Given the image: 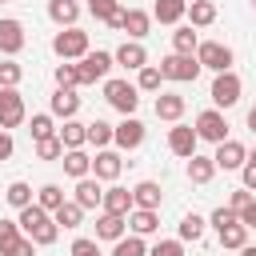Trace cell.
Here are the masks:
<instances>
[{
	"mask_svg": "<svg viewBox=\"0 0 256 256\" xmlns=\"http://www.w3.org/2000/svg\"><path fill=\"white\" fill-rule=\"evenodd\" d=\"M20 232L28 236V240H36V248H48V244H56V236H60V224H56V216L48 212V208H40L36 200L28 204V208H20Z\"/></svg>",
	"mask_w": 256,
	"mask_h": 256,
	"instance_id": "6da1fadb",
	"label": "cell"
},
{
	"mask_svg": "<svg viewBox=\"0 0 256 256\" xmlns=\"http://www.w3.org/2000/svg\"><path fill=\"white\" fill-rule=\"evenodd\" d=\"M52 52L60 56V60H84L88 52H92V44H88V32L84 28H60L56 36H52Z\"/></svg>",
	"mask_w": 256,
	"mask_h": 256,
	"instance_id": "7a4b0ae2",
	"label": "cell"
},
{
	"mask_svg": "<svg viewBox=\"0 0 256 256\" xmlns=\"http://www.w3.org/2000/svg\"><path fill=\"white\" fill-rule=\"evenodd\" d=\"M160 72H164V80H172V84H192V80L200 76V60H196V52H192V56L168 52V56L160 60Z\"/></svg>",
	"mask_w": 256,
	"mask_h": 256,
	"instance_id": "3957f363",
	"label": "cell"
},
{
	"mask_svg": "<svg viewBox=\"0 0 256 256\" xmlns=\"http://www.w3.org/2000/svg\"><path fill=\"white\" fill-rule=\"evenodd\" d=\"M104 100L120 112V116H136L140 108V88L128 80H104Z\"/></svg>",
	"mask_w": 256,
	"mask_h": 256,
	"instance_id": "277c9868",
	"label": "cell"
},
{
	"mask_svg": "<svg viewBox=\"0 0 256 256\" xmlns=\"http://www.w3.org/2000/svg\"><path fill=\"white\" fill-rule=\"evenodd\" d=\"M196 136L200 140H208V144H220V140H228V120H224V108H204V112H196Z\"/></svg>",
	"mask_w": 256,
	"mask_h": 256,
	"instance_id": "5b68a950",
	"label": "cell"
},
{
	"mask_svg": "<svg viewBox=\"0 0 256 256\" xmlns=\"http://www.w3.org/2000/svg\"><path fill=\"white\" fill-rule=\"evenodd\" d=\"M196 60H200V68H208V72H228L236 56H232V48H228V44H220V40H200Z\"/></svg>",
	"mask_w": 256,
	"mask_h": 256,
	"instance_id": "8992f818",
	"label": "cell"
},
{
	"mask_svg": "<svg viewBox=\"0 0 256 256\" xmlns=\"http://www.w3.org/2000/svg\"><path fill=\"white\" fill-rule=\"evenodd\" d=\"M240 92H244V84H240V76L228 68V72H216V80H212V104L216 108H232V104H240Z\"/></svg>",
	"mask_w": 256,
	"mask_h": 256,
	"instance_id": "52a82bcc",
	"label": "cell"
},
{
	"mask_svg": "<svg viewBox=\"0 0 256 256\" xmlns=\"http://www.w3.org/2000/svg\"><path fill=\"white\" fill-rule=\"evenodd\" d=\"M112 64H116V56H112V52H104V48L88 52V56L80 60V88H84V84H96V80H108Z\"/></svg>",
	"mask_w": 256,
	"mask_h": 256,
	"instance_id": "ba28073f",
	"label": "cell"
},
{
	"mask_svg": "<svg viewBox=\"0 0 256 256\" xmlns=\"http://www.w3.org/2000/svg\"><path fill=\"white\" fill-rule=\"evenodd\" d=\"M24 116H28V108H24V96H20V88H0V128H20L24 124Z\"/></svg>",
	"mask_w": 256,
	"mask_h": 256,
	"instance_id": "9c48e42d",
	"label": "cell"
},
{
	"mask_svg": "<svg viewBox=\"0 0 256 256\" xmlns=\"http://www.w3.org/2000/svg\"><path fill=\"white\" fill-rule=\"evenodd\" d=\"M196 144H200V136H196V128L192 124H172L168 128V152L172 156H180V160H188V156H196Z\"/></svg>",
	"mask_w": 256,
	"mask_h": 256,
	"instance_id": "30bf717a",
	"label": "cell"
},
{
	"mask_svg": "<svg viewBox=\"0 0 256 256\" xmlns=\"http://www.w3.org/2000/svg\"><path fill=\"white\" fill-rule=\"evenodd\" d=\"M212 160H216V168H224V172H240L244 164H248V148L240 144V140H220L216 144V152H212Z\"/></svg>",
	"mask_w": 256,
	"mask_h": 256,
	"instance_id": "8fae6325",
	"label": "cell"
},
{
	"mask_svg": "<svg viewBox=\"0 0 256 256\" xmlns=\"http://www.w3.org/2000/svg\"><path fill=\"white\" fill-rule=\"evenodd\" d=\"M120 172H124L120 152H116V148H96V156H92V176H96L100 184H112V180H120Z\"/></svg>",
	"mask_w": 256,
	"mask_h": 256,
	"instance_id": "7c38bea8",
	"label": "cell"
},
{
	"mask_svg": "<svg viewBox=\"0 0 256 256\" xmlns=\"http://www.w3.org/2000/svg\"><path fill=\"white\" fill-rule=\"evenodd\" d=\"M24 44H28L24 24H20L16 16H4V20H0V56H20Z\"/></svg>",
	"mask_w": 256,
	"mask_h": 256,
	"instance_id": "4fadbf2b",
	"label": "cell"
},
{
	"mask_svg": "<svg viewBox=\"0 0 256 256\" xmlns=\"http://www.w3.org/2000/svg\"><path fill=\"white\" fill-rule=\"evenodd\" d=\"M112 144H116L120 152H132V148H140V144H144V124H140L136 116H124V120L116 124V136H112Z\"/></svg>",
	"mask_w": 256,
	"mask_h": 256,
	"instance_id": "5bb4252c",
	"label": "cell"
},
{
	"mask_svg": "<svg viewBox=\"0 0 256 256\" xmlns=\"http://www.w3.org/2000/svg\"><path fill=\"white\" fill-rule=\"evenodd\" d=\"M112 56H116V64L128 68V72H140V68L148 64V48H144V40H124Z\"/></svg>",
	"mask_w": 256,
	"mask_h": 256,
	"instance_id": "9a60e30c",
	"label": "cell"
},
{
	"mask_svg": "<svg viewBox=\"0 0 256 256\" xmlns=\"http://www.w3.org/2000/svg\"><path fill=\"white\" fill-rule=\"evenodd\" d=\"M84 212H92V208H100L104 204V188H100V180L96 176H84V180H76V196H72Z\"/></svg>",
	"mask_w": 256,
	"mask_h": 256,
	"instance_id": "2e32d148",
	"label": "cell"
},
{
	"mask_svg": "<svg viewBox=\"0 0 256 256\" xmlns=\"http://www.w3.org/2000/svg\"><path fill=\"white\" fill-rule=\"evenodd\" d=\"M132 208H136V200H132V192H128V188H120V184L104 188V204H100V212H112V216H128Z\"/></svg>",
	"mask_w": 256,
	"mask_h": 256,
	"instance_id": "e0dca14e",
	"label": "cell"
},
{
	"mask_svg": "<svg viewBox=\"0 0 256 256\" xmlns=\"http://www.w3.org/2000/svg\"><path fill=\"white\" fill-rule=\"evenodd\" d=\"M48 108H52V116L72 120V116L80 112V96H76V88H56V92H52V100H48Z\"/></svg>",
	"mask_w": 256,
	"mask_h": 256,
	"instance_id": "ac0fdd59",
	"label": "cell"
},
{
	"mask_svg": "<svg viewBox=\"0 0 256 256\" xmlns=\"http://www.w3.org/2000/svg\"><path fill=\"white\" fill-rule=\"evenodd\" d=\"M60 164H64V172H68L72 180H84V176H92V156H88L84 148H64Z\"/></svg>",
	"mask_w": 256,
	"mask_h": 256,
	"instance_id": "d6986e66",
	"label": "cell"
},
{
	"mask_svg": "<svg viewBox=\"0 0 256 256\" xmlns=\"http://www.w3.org/2000/svg\"><path fill=\"white\" fill-rule=\"evenodd\" d=\"M184 108H188V100H184L180 92H160V96H156V116L168 120V124H176V120L184 116Z\"/></svg>",
	"mask_w": 256,
	"mask_h": 256,
	"instance_id": "ffe728a7",
	"label": "cell"
},
{
	"mask_svg": "<svg viewBox=\"0 0 256 256\" xmlns=\"http://www.w3.org/2000/svg\"><path fill=\"white\" fill-rule=\"evenodd\" d=\"M128 228L136 236H152L160 228V208H132L128 212Z\"/></svg>",
	"mask_w": 256,
	"mask_h": 256,
	"instance_id": "44dd1931",
	"label": "cell"
},
{
	"mask_svg": "<svg viewBox=\"0 0 256 256\" xmlns=\"http://www.w3.org/2000/svg\"><path fill=\"white\" fill-rule=\"evenodd\" d=\"M128 232V216H112V212H100L96 216V240H120Z\"/></svg>",
	"mask_w": 256,
	"mask_h": 256,
	"instance_id": "7402d4cb",
	"label": "cell"
},
{
	"mask_svg": "<svg viewBox=\"0 0 256 256\" xmlns=\"http://www.w3.org/2000/svg\"><path fill=\"white\" fill-rule=\"evenodd\" d=\"M48 20L60 28H72L80 20V4L76 0H48Z\"/></svg>",
	"mask_w": 256,
	"mask_h": 256,
	"instance_id": "603a6c76",
	"label": "cell"
},
{
	"mask_svg": "<svg viewBox=\"0 0 256 256\" xmlns=\"http://www.w3.org/2000/svg\"><path fill=\"white\" fill-rule=\"evenodd\" d=\"M188 16V0H156L152 4V20L160 24H180Z\"/></svg>",
	"mask_w": 256,
	"mask_h": 256,
	"instance_id": "cb8c5ba5",
	"label": "cell"
},
{
	"mask_svg": "<svg viewBox=\"0 0 256 256\" xmlns=\"http://www.w3.org/2000/svg\"><path fill=\"white\" fill-rule=\"evenodd\" d=\"M148 28H152V16L144 8H124V32H128V40H144Z\"/></svg>",
	"mask_w": 256,
	"mask_h": 256,
	"instance_id": "d4e9b609",
	"label": "cell"
},
{
	"mask_svg": "<svg viewBox=\"0 0 256 256\" xmlns=\"http://www.w3.org/2000/svg\"><path fill=\"white\" fill-rule=\"evenodd\" d=\"M132 200H136V208H160V204H164V192H160L156 180H140V184L132 188Z\"/></svg>",
	"mask_w": 256,
	"mask_h": 256,
	"instance_id": "484cf974",
	"label": "cell"
},
{
	"mask_svg": "<svg viewBox=\"0 0 256 256\" xmlns=\"http://www.w3.org/2000/svg\"><path fill=\"white\" fill-rule=\"evenodd\" d=\"M212 176H216V160L212 156H200V152L188 156V180L192 184H208Z\"/></svg>",
	"mask_w": 256,
	"mask_h": 256,
	"instance_id": "4316f807",
	"label": "cell"
},
{
	"mask_svg": "<svg viewBox=\"0 0 256 256\" xmlns=\"http://www.w3.org/2000/svg\"><path fill=\"white\" fill-rule=\"evenodd\" d=\"M188 24H192V28L216 24V4H212V0H192V4H188Z\"/></svg>",
	"mask_w": 256,
	"mask_h": 256,
	"instance_id": "83f0119b",
	"label": "cell"
},
{
	"mask_svg": "<svg viewBox=\"0 0 256 256\" xmlns=\"http://www.w3.org/2000/svg\"><path fill=\"white\" fill-rule=\"evenodd\" d=\"M200 48V36H196V28L192 24H176V32H172V52H184V56H192Z\"/></svg>",
	"mask_w": 256,
	"mask_h": 256,
	"instance_id": "f1b7e54d",
	"label": "cell"
},
{
	"mask_svg": "<svg viewBox=\"0 0 256 256\" xmlns=\"http://www.w3.org/2000/svg\"><path fill=\"white\" fill-rule=\"evenodd\" d=\"M56 136L64 140V148H84V144H88V124H80V120L72 116V120H64V128H60Z\"/></svg>",
	"mask_w": 256,
	"mask_h": 256,
	"instance_id": "f546056e",
	"label": "cell"
},
{
	"mask_svg": "<svg viewBox=\"0 0 256 256\" xmlns=\"http://www.w3.org/2000/svg\"><path fill=\"white\" fill-rule=\"evenodd\" d=\"M52 216H56V224H60V228H80V224H84V208H80L76 200H64Z\"/></svg>",
	"mask_w": 256,
	"mask_h": 256,
	"instance_id": "4dcf8cb0",
	"label": "cell"
},
{
	"mask_svg": "<svg viewBox=\"0 0 256 256\" xmlns=\"http://www.w3.org/2000/svg\"><path fill=\"white\" fill-rule=\"evenodd\" d=\"M248 244V224H228V228H220V248H232V252H240Z\"/></svg>",
	"mask_w": 256,
	"mask_h": 256,
	"instance_id": "1f68e13d",
	"label": "cell"
},
{
	"mask_svg": "<svg viewBox=\"0 0 256 256\" xmlns=\"http://www.w3.org/2000/svg\"><path fill=\"white\" fill-rule=\"evenodd\" d=\"M160 84H164L160 64H144V68L136 72V88H140V92H160Z\"/></svg>",
	"mask_w": 256,
	"mask_h": 256,
	"instance_id": "d6a6232c",
	"label": "cell"
},
{
	"mask_svg": "<svg viewBox=\"0 0 256 256\" xmlns=\"http://www.w3.org/2000/svg\"><path fill=\"white\" fill-rule=\"evenodd\" d=\"M4 200H8L16 212H20V208H28V204H32V184H24V180H12V184L4 188Z\"/></svg>",
	"mask_w": 256,
	"mask_h": 256,
	"instance_id": "836d02e7",
	"label": "cell"
},
{
	"mask_svg": "<svg viewBox=\"0 0 256 256\" xmlns=\"http://www.w3.org/2000/svg\"><path fill=\"white\" fill-rule=\"evenodd\" d=\"M112 256H148V244H144V236H120L116 244H112Z\"/></svg>",
	"mask_w": 256,
	"mask_h": 256,
	"instance_id": "e575fe53",
	"label": "cell"
},
{
	"mask_svg": "<svg viewBox=\"0 0 256 256\" xmlns=\"http://www.w3.org/2000/svg\"><path fill=\"white\" fill-rule=\"evenodd\" d=\"M112 136H116V124H108V120H92V124H88V144L108 148V144H112Z\"/></svg>",
	"mask_w": 256,
	"mask_h": 256,
	"instance_id": "d590c367",
	"label": "cell"
},
{
	"mask_svg": "<svg viewBox=\"0 0 256 256\" xmlns=\"http://www.w3.org/2000/svg\"><path fill=\"white\" fill-rule=\"evenodd\" d=\"M24 80V68L16 64V56H4L0 60V88H20Z\"/></svg>",
	"mask_w": 256,
	"mask_h": 256,
	"instance_id": "8d00e7d4",
	"label": "cell"
},
{
	"mask_svg": "<svg viewBox=\"0 0 256 256\" xmlns=\"http://www.w3.org/2000/svg\"><path fill=\"white\" fill-rule=\"evenodd\" d=\"M204 228H208V220L196 216V212H188V216L180 220V240H192V244H196V240L204 236Z\"/></svg>",
	"mask_w": 256,
	"mask_h": 256,
	"instance_id": "74e56055",
	"label": "cell"
},
{
	"mask_svg": "<svg viewBox=\"0 0 256 256\" xmlns=\"http://www.w3.org/2000/svg\"><path fill=\"white\" fill-rule=\"evenodd\" d=\"M56 88H80V64H72V60L56 64Z\"/></svg>",
	"mask_w": 256,
	"mask_h": 256,
	"instance_id": "f35d334b",
	"label": "cell"
},
{
	"mask_svg": "<svg viewBox=\"0 0 256 256\" xmlns=\"http://www.w3.org/2000/svg\"><path fill=\"white\" fill-rule=\"evenodd\" d=\"M36 204L48 208V212H56V208L64 204V188H60V184H44V188L36 192Z\"/></svg>",
	"mask_w": 256,
	"mask_h": 256,
	"instance_id": "ab89813d",
	"label": "cell"
},
{
	"mask_svg": "<svg viewBox=\"0 0 256 256\" xmlns=\"http://www.w3.org/2000/svg\"><path fill=\"white\" fill-rule=\"evenodd\" d=\"M32 140H48V136H56V124H52V112H36L32 116Z\"/></svg>",
	"mask_w": 256,
	"mask_h": 256,
	"instance_id": "60d3db41",
	"label": "cell"
},
{
	"mask_svg": "<svg viewBox=\"0 0 256 256\" xmlns=\"http://www.w3.org/2000/svg\"><path fill=\"white\" fill-rule=\"evenodd\" d=\"M60 156H64V140H60V136L36 140V160H60Z\"/></svg>",
	"mask_w": 256,
	"mask_h": 256,
	"instance_id": "b9f144b4",
	"label": "cell"
},
{
	"mask_svg": "<svg viewBox=\"0 0 256 256\" xmlns=\"http://www.w3.org/2000/svg\"><path fill=\"white\" fill-rule=\"evenodd\" d=\"M88 12H92L100 24H108V20L120 12V0H88Z\"/></svg>",
	"mask_w": 256,
	"mask_h": 256,
	"instance_id": "7bdbcfd3",
	"label": "cell"
},
{
	"mask_svg": "<svg viewBox=\"0 0 256 256\" xmlns=\"http://www.w3.org/2000/svg\"><path fill=\"white\" fill-rule=\"evenodd\" d=\"M236 220H240V212H236V208H228V204H220V208L208 216V224H212L216 232H220V228H228V224H236Z\"/></svg>",
	"mask_w": 256,
	"mask_h": 256,
	"instance_id": "ee69618b",
	"label": "cell"
},
{
	"mask_svg": "<svg viewBox=\"0 0 256 256\" xmlns=\"http://www.w3.org/2000/svg\"><path fill=\"white\" fill-rule=\"evenodd\" d=\"M0 256H36V240H28V236H16L8 248H0Z\"/></svg>",
	"mask_w": 256,
	"mask_h": 256,
	"instance_id": "f6af8a7d",
	"label": "cell"
},
{
	"mask_svg": "<svg viewBox=\"0 0 256 256\" xmlns=\"http://www.w3.org/2000/svg\"><path fill=\"white\" fill-rule=\"evenodd\" d=\"M148 256H184V240H156Z\"/></svg>",
	"mask_w": 256,
	"mask_h": 256,
	"instance_id": "bcb514c9",
	"label": "cell"
},
{
	"mask_svg": "<svg viewBox=\"0 0 256 256\" xmlns=\"http://www.w3.org/2000/svg\"><path fill=\"white\" fill-rule=\"evenodd\" d=\"M16 236H24V232H20V220H4V216H0V248H8Z\"/></svg>",
	"mask_w": 256,
	"mask_h": 256,
	"instance_id": "7dc6e473",
	"label": "cell"
},
{
	"mask_svg": "<svg viewBox=\"0 0 256 256\" xmlns=\"http://www.w3.org/2000/svg\"><path fill=\"white\" fill-rule=\"evenodd\" d=\"M72 256H104V252H100V244H96V240L76 236V240H72Z\"/></svg>",
	"mask_w": 256,
	"mask_h": 256,
	"instance_id": "c3c4849f",
	"label": "cell"
},
{
	"mask_svg": "<svg viewBox=\"0 0 256 256\" xmlns=\"http://www.w3.org/2000/svg\"><path fill=\"white\" fill-rule=\"evenodd\" d=\"M240 224H248V232L256 228V196H252V200H248V204L240 208Z\"/></svg>",
	"mask_w": 256,
	"mask_h": 256,
	"instance_id": "681fc988",
	"label": "cell"
},
{
	"mask_svg": "<svg viewBox=\"0 0 256 256\" xmlns=\"http://www.w3.org/2000/svg\"><path fill=\"white\" fill-rule=\"evenodd\" d=\"M240 180H244V188H248V192H256V160H248V164L240 168Z\"/></svg>",
	"mask_w": 256,
	"mask_h": 256,
	"instance_id": "f907efd6",
	"label": "cell"
},
{
	"mask_svg": "<svg viewBox=\"0 0 256 256\" xmlns=\"http://www.w3.org/2000/svg\"><path fill=\"white\" fill-rule=\"evenodd\" d=\"M248 200H252V192H248V188H236V192L228 196V208H236V212H240V208H244Z\"/></svg>",
	"mask_w": 256,
	"mask_h": 256,
	"instance_id": "816d5d0a",
	"label": "cell"
},
{
	"mask_svg": "<svg viewBox=\"0 0 256 256\" xmlns=\"http://www.w3.org/2000/svg\"><path fill=\"white\" fill-rule=\"evenodd\" d=\"M12 152H16V144H12V132H8V128H0V160H8Z\"/></svg>",
	"mask_w": 256,
	"mask_h": 256,
	"instance_id": "f5cc1de1",
	"label": "cell"
},
{
	"mask_svg": "<svg viewBox=\"0 0 256 256\" xmlns=\"http://www.w3.org/2000/svg\"><path fill=\"white\" fill-rule=\"evenodd\" d=\"M248 128H252V132H256V104H252V108H248Z\"/></svg>",
	"mask_w": 256,
	"mask_h": 256,
	"instance_id": "db71d44e",
	"label": "cell"
},
{
	"mask_svg": "<svg viewBox=\"0 0 256 256\" xmlns=\"http://www.w3.org/2000/svg\"><path fill=\"white\" fill-rule=\"evenodd\" d=\"M240 256H256V244H244V248H240Z\"/></svg>",
	"mask_w": 256,
	"mask_h": 256,
	"instance_id": "11a10c76",
	"label": "cell"
},
{
	"mask_svg": "<svg viewBox=\"0 0 256 256\" xmlns=\"http://www.w3.org/2000/svg\"><path fill=\"white\" fill-rule=\"evenodd\" d=\"M248 160H256V152H248Z\"/></svg>",
	"mask_w": 256,
	"mask_h": 256,
	"instance_id": "9f6ffc18",
	"label": "cell"
},
{
	"mask_svg": "<svg viewBox=\"0 0 256 256\" xmlns=\"http://www.w3.org/2000/svg\"><path fill=\"white\" fill-rule=\"evenodd\" d=\"M252 8H256V0H252Z\"/></svg>",
	"mask_w": 256,
	"mask_h": 256,
	"instance_id": "6f0895ef",
	"label": "cell"
},
{
	"mask_svg": "<svg viewBox=\"0 0 256 256\" xmlns=\"http://www.w3.org/2000/svg\"><path fill=\"white\" fill-rule=\"evenodd\" d=\"M188 4H192V0H188Z\"/></svg>",
	"mask_w": 256,
	"mask_h": 256,
	"instance_id": "680465c9",
	"label": "cell"
},
{
	"mask_svg": "<svg viewBox=\"0 0 256 256\" xmlns=\"http://www.w3.org/2000/svg\"><path fill=\"white\" fill-rule=\"evenodd\" d=\"M0 4H4V0H0Z\"/></svg>",
	"mask_w": 256,
	"mask_h": 256,
	"instance_id": "91938a15",
	"label": "cell"
}]
</instances>
